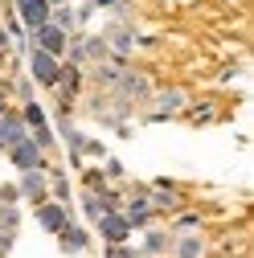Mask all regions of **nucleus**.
<instances>
[{
    "label": "nucleus",
    "mask_w": 254,
    "mask_h": 258,
    "mask_svg": "<svg viewBox=\"0 0 254 258\" xmlns=\"http://www.w3.org/2000/svg\"><path fill=\"white\" fill-rule=\"evenodd\" d=\"M33 74H37L45 86H53V82H57V74H61V70H57V57H53V53H45V49H37V53H33Z\"/></svg>",
    "instance_id": "nucleus-1"
},
{
    "label": "nucleus",
    "mask_w": 254,
    "mask_h": 258,
    "mask_svg": "<svg viewBox=\"0 0 254 258\" xmlns=\"http://www.w3.org/2000/svg\"><path fill=\"white\" fill-rule=\"evenodd\" d=\"M13 164H17V168H25V172H33V168L41 164V152H37L33 144L17 140V144H13Z\"/></svg>",
    "instance_id": "nucleus-2"
},
{
    "label": "nucleus",
    "mask_w": 254,
    "mask_h": 258,
    "mask_svg": "<svg viewBox=\"0 0 254 258\" xmlns=\"http://www.w3.org/2000/svg\"><path fill=\"white\" fill-rule=\"evenodd\" d=\"M17 9L29 25H45V13H49V0H17Z\"/></svg>",
    "instance_id": "nucleus-3"
},
{
    "label": "nucleus",
    "mask_w": 254,
    "mask_h": 258,
    "mask_svg": "<svg viewBox=\"0 0 254 258\" xmlns=\"http://www.w3.org/2000/svg\"><path fill=\"white\" fill-rule=\"evenodd\" d=\"M37 217H41V225H45L49 234H61V230H66V213H61L57 205H41Z\"/></svg>",
    "instance_id": "nucleus-4"
},
{
    "label": "nucleus",
    "mask_w": 254,
    "mask_h": 258,
    "mask_svg": "<svg viewBox=\"0 0 254 258\" xmlns=\"http://www.w3.org/2000/svg\"><path fill=\"white\" fill-rule=\"evenodd\" d=\"M37 29H41V49L45 53H61V45H66L61 29H53V25H37Z\"/></svg>",
    "instance_id": "nucleus-5"
},
{
    "label": "nucleus",
    "mask_w": 254,
    "mask_h": 258,
    "mask_svg": "<svg viewBox=\"0 0 254 258\" xmlns=\"http://www.w3.org/2000/svg\"><path fill=\"white\" fill-rule=\"evenodd\" d=\"M127 230H132V225H127V217H103V234H107L111 242L127 238Z\"/></svg>",
    "instance_id": "nucleus-6"
},
{
    "label": "nucleus",
    "mask_w": 254,
    "mask_h": 258,
    "mask_svg": "<svg viewBox=\"0 0 254 258\" xmlns=\"http://www.w3.org/2000/svg\"><path fill=\"white\" fill-rule=\"evenodd\" d=\"M21 140V123L17 119H0V144H13Z\"/></svg>",
    "instance_id": "nucleus-7"
}]
</instances>
